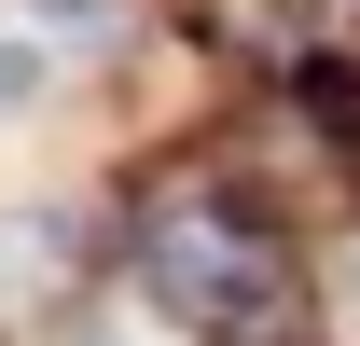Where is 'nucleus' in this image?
I'll list each match as a JSON object with an SVG mask.
<instances>
[{"instance_id":"nucleus-1","label":"nucleus","mask_w":360,"mask_h":346,"mask_svg":"<svg viewBox=\"0 0 360 346\" xmlns=\"http://www.w3.org/2000/svg\"><path fill=\"white\" fill-rule=\"evenodd\" d=\"M139 291L167 305L194 346H277L291 333V250L236 194H167L139 236Z\"/></svg>"},{"instance_id":"nucleus-2","label":"nucleus","mask_w":360,"mask_h":346,"mask_svg":"<svg viewBox=\"0 0 360 346\" xmlns=\"http://www.w3.org/2000/svg\"><path fill=\"white\" fill-rule=\"evenodd\" d=\"M84 277V250H70V222L28 208V222H0V319H28V305H56Z\"/></svg>"},{"instance_id":"nucleus-3","label":"nucleus","mask_w":360,"mask_h":346,"mask_svg":"<svg viewBox=\"0 0 360 346\" xmlns=\"http://www.w3.org/2000/svg\"><path fill=\"white\" fill-rule=\"evenodd\" d=\"M14 84H28V56H14V42H0V97H14Z\"/></svg>"}]
</instances>
